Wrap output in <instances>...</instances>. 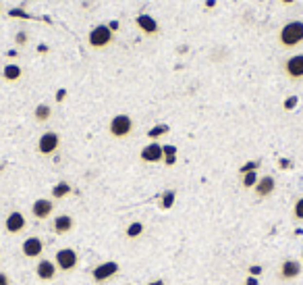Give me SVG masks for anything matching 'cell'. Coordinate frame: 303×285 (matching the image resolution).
<instances>
[{
  "mask_svg": "<svg viewBox=\"0 0 303 285\" xmlns=\"http://www.w3.org/2000/svg\"><path fill=\"white\" fill-rule=\"evenodd\" d=\"M143 231H145V225L142 221H133L131 225L125 229V237L127 240H137V237H142L143 235Z\"/></svg>",
  "mask_w": 303,
  "mask_h": 285,
  "instance_id": "cell-17",
  "label": "cell"
},
{
  "mask_svg": "<svg viewBox=\"0 0 303 285\" xmlns=\"http://www.w3.org/2000/svg\"><path fill=\"white\" fill-rule=\"evenodd\" d=\"M135 23L145 36H156L158 34V23L154 21L150 15H139V17L135 19Z\"/></svg>",
  "mask_w": 303,
  "mask_h": 285,
  "instance_id": "cell-16",
  "label": "cell"
},
{
  "mask_svg": "<svg viewBox=\"0 0 303 285\" xmlns=\"http://www.w3.org/2000/svg\"><path fill=\"white\" fill-rule=\"evenodd\" d=\"M293 217L297 221H303V198H299L295 202V209H293Z\"/></svg>",
  "mask_w": 303,
  "mask_h": 285,
  "instance_id": "cell-25",
  "label": "cell"
},
{
  "mask_svg": "<svg viewBox=\"0 0 303 285\" xmlns=\"http://www.w3.org/2000/svg\"><path fill=\"white\" fill-rule=\"evenodd\" d=\"M21 75H23V69L19 65H6L2 69V77L6 81H19Z\"/></svg>",
  "mask_w": 303,
  "mask_h": 285,
  "instance_id": "cell-18",
  "label": "cell"
},
{
  "mask_svg": "<svg viewBox=\"0 0 303 285\" xmlns=\"http://www.w3.org/2000/svg\"><path fill=\"white\" fill-rule=\"evenodd\" d=\"M295 104H297V96H291L289 100H285V109H286V111H293Z\"/></svg>",
  "mask_w": 303,
  "mask_h": 285,
  "instance_id": "cell-27",
  "label": "cell"
},
{
  "mask_svg": "<svg viewBox=\"0 0 303 285\" xmlns=\"http://www.w3.org/2000/svg\"><path fill=\"white\" fill-rule=\"evenodd\" d=\"M278 167H281V169H286V167H289V160H281V163H278Z\"/></svg>",
  "mask_w": 303,
  "mask_h": 285,
  "instance_id": "cell-34",
  "label": "cell"
},
{
  "mask_svg": "<svg viewBox=\"0 0 303 285\" xmlns=\"http://www.w3.org/2000/svg\"><path fill=\"white\" fill-rule=\"evenodd\" d=\"M260 167V163L255 160V163H247V165H243L241 167V175H245V173H251V171H255V169Z\"/></svg>",
  "mask_w": 303,
  "mask_h": 285,
  "instance_id": "cell-26",
  "label": "cell"
},
{
  "mask_svg": "<svg viewBox=\"0 0 303 285\" xmlns=\"http://www.w3.org/2000/svg\"><path fill=\"white\" fill-rule=\"evenodd\" d=\"M258 173L255 171H251V173H245L243 175V179H241V186H243L245 190H251V188H255V183H258Z\"/></svg>",
  "mask_w": 303,
  "mask_h": 285,
  "instance_id": "cell-22",
  "label": "cell"
},
{
  "mask_svg": "<svg viewBox=\"0 0 303 285\" xmlns=\"http://www.w3.org/2000/svg\"><path fill=\"white\" fill-rule=\"evenodd\" d=\"M21 254L25 258H40L44 254V242L37 235H29L21 244Z\"/></svg>",
  "mask_w": 303,
  "mask_h": 285,
  "instance_id": "cell-8",
  "label": "cell"
},
{
  "mask_svg": "<svg viewBox=\"0 0 303 285\" xmlns=\"http://www.w3.org/2000/svg\"><path fill=\"white\" fill-rule=\"evenodd\" d=\"M69 194H71V186H69V181H58L56 186L52 188V200H63Z\"/></svg>",
  "mask_w": 303,
  "mask_h": 285,
  "instance_id": "cell-19",
  "label": "cell"
},
{
  "mask_svg": "<svg viewBox=\"0 0 303 285\" xmlns=\"http://www.w3.org/2000/svg\"><path fill=\"white\" fill-rule=\"evenodd\" d=\"M285 73L291 79H303V55H293L291 58L285 60Z\"/></svg>",
  "mask_w": 303,
  "mask_h": 285,
  "instance_id": "cell-12",
  "label": "cell"
},
{
  "mask_svg": "<svg viewBox=\"0 0 303 285\" xmlns=\"http://www.w3.org/2000/svg\"><path fill=\"white\" fill-rule=\"evenodd\" d=\"M250 275H251V277H260V275H262V266H260V265L250 266Z\"/></svg>",
  "mask_w": 303,
  "mask_h": 285,
  "instance_id": "cell-28",
  "label": "cell"
},
{
  "mask_svg": "<svg viewBox=\"0 0 303 285\" xmlns=\"http://www.w3.org/2000/svg\"><path fill=\"white\" fill-rule=\"evenodd\" d=\"M25 227H27V219H25V214H23L21 210H13L9 217H6V221H4V229H6V233H11V235L23 233Z\"/></svg>",
  "mask_w": 303,
  "mask_h": 285,
  "instance_id": "cell-9",
  "label": "cell"
},
{
  "mask_svg": "<svg viewBox=\"0 0 303 285\" xmlns=\"http://www.w3.org/2000/svg\"><path fill=\"white\" fill-rule=\"evenodd\" d=\"M278 42L283 48H295L303 42V21H291L278 32Z\"/></svg>",
  "mask_w": 303,
  "mask_h": 285,
  "instance_id": "cell-1",
  "label": "cell"
},
{
  "mask_svg": "<svg viewBox=\"0 0 303 285\" xmlns=\"http://www.w3.org/2000/svg\"><path fill=\"white\" fill-rule=\"evenodd\" d=\"M54 204L52 200L48 198H40V200H36V202L32 204V214H34V219L36 221H46V219H50L52 217V212H54Z\"/></svg>",
  "mask_w": 303,
  "mask_h": 285,
  "instance_id": "cell-10",
  "label": "cell"
},
{
  "mask_svg": "<svg viewBox=\"0 0 303 285\" xmlns=\"http://www.w3.org/2000/svg\"><path fill=\"white\" fill-rule=\"evenodd\" d=\"M25 40H27V36H25V34H19V36H17V44L23 46V44H25Z\"/></svg>",
  "mask_w": 303,
  "mask_h": 285,
  "instance_id": "cell-32",
  "label": "cell"
},
{
  "mask_svg": "<svg viewBox=\"0 0 303 285\" xmlns=\"http://www.w3.org/2000/svg\"><path fill=\"white\" fill-rule=\"evenodd\" d=\"M65 96H67V92H65V90H58L56 100H58V102H63V100H65Z\"/></svg>",
  "mask_w": 303,
  "mask_h": 285,
  "instance_id": "cell-31",
  "label": "cell"
},
{
  "mask_svg": "<svg viewBox=\"0 0 303 285\" xmlns=\"http://www.w3.org/2000/svg\"><path fill=\"white\" fill-rule=\"evenodd\" d=\"M274 190H276V181H274V177H270V175L260 177L258 183H255V188H253L258 198H268L270 194H274Z\"/></svg>",
  "mask_w": 303,
  "mask_h": 285,
  "instance_id": "cell-15",
  "label": "cell"
},
{
  "mask_svg": "<svg viewBox=\"0 0 303 285\" xmlns=\"http://www.w3.org/2000/svg\"><path fill=\"white\" fill-rule=\"evenodd\" d=\"M34 117L37 123H46L50 117H52V109L48 104H40V106H36V113H34Z\"/></svg>",
  "mask_w": 303,
  "mask_h": 285,
  "instance_id": "cell-21",
  "label": "cell"
},
{
  "mask_svg": "<svg viewBox=\"0 0 303 285\" xmlns=\"http://www.w3.org/2000/svg\"><path fill=\"white\" fill-rule=\"evenodd\" d=\"M108 132H110L112 137L123 140V137L131 135V132H133V119L129 114H116V117H112L110 125H108Z\"/></svg>",
  "mask_w": 303,
  "mask_h": 285,
  "instance_id": "cell-4",
  "label": "cell"
},
{
  "mask_svg": "<svg viewBox=\"0 0 303 285\" xmlns=\"http://www.w3.org/2000/svg\"><path fill=\"white\" fill-rule=\"evenodd\" d=\"M127 285H131V283H127Z\"/></svg>",
  "mask_w": 303,
  "mask_h": 285,
  "instance_id": "cell-37",
  "label": "cell"
},
{
  "mask_svg": "<svg viewBox=\"0 0 303 285\" xmlns=\"http://www.w3.org/2000/svg\"><path fill=\"white\" fill-rule=\"evenodd\" d=\"M112 38H114L112 36V29L108 27V25H96L89 32V36H88V44H89V48L100 50V48L110 46L112 44Z\"/></svg>",
  "mask_w": 303,
  "mask_h": 285,
  "instance_id": "cell-3",
  "label": "cell"
},
{
  "mask_svg": "<svg viewBox=\"0 0 303 285\" xmlns=\"http://www.w3.org/2000/svg\"><path fill=\"white\" fill-rule=\"evenodd\" d=\"M301 260L297 258H285L281 266H278V279H283V281H293V279H297V277L301 275Z\"/></svg>",
  "mask_w": 303,
  "mask_h": 285,
  "instance_id": "cell-6",
  "label": "cell"
},
{
  "mask_svg": "<svg viewBox=\"0 0 303 285\" xmlns=\"http://www.w3.org/2000/svg\"><path fill=\"white\" fill-rule=\"evenodd\" d=\"M121 273V265L114 263V260H106V263H100L91 268V277H94L96 283H106L110 281L112 277H116Z\"/></svg>",
  "mask_w": 303,
  "mask_h": 285,
  "instance_id": "cell-5",
  "label": "cell"
},
{
  "mask_svg": "<svg viewBox=\"0 0 303 285\" xmlns=\"http://www.w3.org/2000/svg\"><path fill=\"white\" fill-rule=\"evenodd\" d=\"M54 265H56V268L63 273H73L77 268V265H79V254H77L73 248H60L56 254H54Z\"/></svg>",
  "mask_w": 303,
  "mask_h": 285,
  "instance_id": "cell-2",
  "label": "cell"
},
{
  "mask_svg": "<svg viewBox=\"0 0 303 285\" xmlns=\"http://www.w3.org/2000/svg\"><path fill=\"white\" fill-rule=\"evenodd\" d=\"M0 285H11V277L0 271Z\"/></svg>",
  "mask_w": 303,
  "mask_h": 285,
  "instance_id": "cell-29",
  "label": "cell"
},
{
  "mask_svg": "<svg viewBox=\"0 0 303 285\" xmlns=\"http://www.w3.org/2000/svg\"><path fill=\"white\" fill-rule=\"evenodd\" d=\"M243 285H258V277H247V279H245V283Z\"/></svg>",
  "mask_w": 303,
  "mask_h": 285,
  "instance_id": "cell-30",
  "label": "cell"
},
{
  "mask_svg": "<svg viewBox=\"0 0 303 285\" xmlns=\"http://www.w3.org/2000/svg\"><path fill=\"white\" fill-rule=\"evenodd\" d=\"M283 2H293V0H283Z\"/></svg>",
  "mask_w": 303,
  "mask_h": 285,
  "instance_id": "cell-35",
  "label": "cell"
},
{
  "mask_svg": "<svg viewBox=\"0 0 303 285\" xmlns=\"http://www.w3.org/2000/svg\"><path fill=\"white\" fill-rule=\"evenodd\" d=\"M60 146V137L56 132H46L42 133V137L37 140V152L42 154V156H50V154H54L58 150Z\"/></svg>",
  "mask_w": 303,
  "mask_h": 285,
  "instance_id": "cell-7",
  "label": "cell"
},
{
  "mask_svg": "<svg viewBox=\"0 0 303 285\" xmlns=\"http://www.w3.org/2000/svg\"><path fill=\"white\" fill-rule=\"evenodd\" d=\"M56 273H58V268H56V265H54V260H50V258H40V260H37L36 277L40 281H52L54 277H56Z\"/></svg>",
  "mask_w": 303,
  "mask_h": 285,
  "instance_id": "cell-11",
  "label": "cell"
},
{
  "mask_svg": "<svg viewBox=\"0 0 303 285\" xmlns=\"http://www.w3.org/2000/svg\"><path fill=\"white\" fill-rule=\"evenodd\" d=\"M73 229H75V219L71 214H58V217L52 221V231L56 235H69Z\"/></svg>",
  "mask_w": 303,
  "mask_h": 285,
  "instance_id": "cell-13",
  "label": "cell"
},
{
  "mask_svg": "<svg viewBox=\"0 0 303 285\" xmlns=\"http://www.w3.org/2000/svg\"><path fill=\"white\" fill-rule=\"evenodd\" d=\"M164 133H168V125H156L154 129L147 132V137H150V140H156V137L164 135Z\"/></svg>",
  "mask_w": 303,
  "mask_h": 285,
  "instance_id": "cell-23",
  "label": "cell"
},
{
  "mask_svg": "<svg viewBox=\"0 0 303 285\" xmlns=\"http://www.w3.org/2000/svg\"><path fill=\"white\" fill-rule=\"evenodd\" d=\"M301 265H303V256H301Z\"/></svg>",
  "mask_w": 303,
  "mask_h": 285,
  "instance_id": "cell-36",
  "label": "cell"
},
{
  "mask_svg": "<svg viewBox=\"0 0 303 285\" xmlns=\"http://www.w3.org/2000/svg\"><path fill=\"white\" fill-rule=\"evenodd\" d=\"M175 198H177V191L175 190H166L164 194L160 196V209L162 210H170L175 206Z\"/></svg>",
  "mask_w": 303,
  "mask_h": 285,
  "instance_id": "cell-20",
  "label": "cell"
},
{
  "mask_svg": "<svg viewBox=\"0 0 303 285\" xmlns=\"http://www.w3.org/2000/svg\"><path fill=\"white\" fill-rule=\"evenodd\" d=\"M142 160L143 163H160V160H164V148L156 142L147 144L142 150Z\"/></svg>",
  "mask_w": 303,
  "mask_h": 285,
  "instance_id": "cell-14",
  "label": "cell"
},
{
  "mask_svg": "<svg viewBox=\"0 0 303 285\" xmlns=\"http://www.w3.org/2000/svg\"><path fill=\"white\" fill-rule=\"evenodd\" d=\"M175 154H177V148H175V146H166V148H164V163H166V165H175V163H177V156H175Z\"/></svg>",
  "mask_w": 303,
  "mask_h": 285,
  "instance_id": "cell-24",
  "label": "cell"
},
{
  "mask_svg": "<svg viewBox=\"0 0 303 285\" xmlns=\"http://www.w3.org/2000/svg\"><path fill=\"white\" fill-rule=\"evenodd\" d=\"M147 285H166V283H164V279H154V281H150Z\"/></svg>",
  "mask_w": 303,
  "mask_h": 285,
  "instance_id": "cell-33",
  "label": "cell"
}]
</instances>
